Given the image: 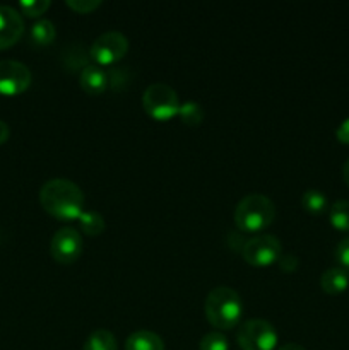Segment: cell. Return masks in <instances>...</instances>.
<instances>
[{"mask_svg": "<svg viewBox=\"0 0 349 350\" xmlns=\"http://www.w3.org/2000/svg\"><path fill=\"white\" fill-rule=\"evenodd\" d=\"M276 207L269 197L252 193L243 197L235 208V224L243 232H260L272 224Z\"/></svg>", "mask_w": 349, "mask_h": 350, "instance_id": "obj_3", "label": "cell"}, {"mask_svg": "<svg viewBox=\"0 0 349 350\" xmlns=\"http://www.w3.org/2000/svg\"><path fill=\"white\" fill-rule=\"evenodd\" d=\"M50 253L58 263H74L82 253V236L74 228H62L50 241Z\"/></svg>", "mask_w": 349, "mask_h": 350, "instance_id": "obj_9", "label": "cell"}, {"mask_svg": "<svg viewBox=\"0 0 349 350\" xmlns=\"http://www.w3.org/2000/svg\"><path fill=\"white\" fill-rule=\"evenodd\" d=\"M283 255V245L272 234H257L243 245L242 256L253 267H267Z\"/></svg>", "mask_w": 349, "mask_h": 350, "instance_id": "obj_6", "label": "cell"}, {"mask_svg": "<svg viewBox=\"0 0 349 350\" xmlns=\"http://www.w3.org/2000/svg\"><path fill=\"white\" fill-rule=\"evenodd\" d=\"M24 33L23 16L10 5H0V50L14 46Z\"/></svg>", "mask_w": 349, "mask_h": 350, "instance_id": "obj_10", "label": "cell"}, {"mask_svg": "<svg viewBox=\"0 0 349 350\" xmlns=\"http://www.w3.org/2000/svg\"><path fill=\"white\" fill-rule=\"evenodd\" d=\"M236 340L242 350H274L277 345V332L269 321L252 318L240 327Z\"/></svg>", "mask_w": 349, "mask_h": 350, "instance_id": "obj_5", "label": "cell"}, {"mask_svg": "<svg viewBox=\"0 0 349 350\" xmlns=\"http://www.w3.org/2000/svg\"><path fill=\"white\" fill-rule=\"evenodd\" d=\"M277 262L281 263V269L284 270V272H294V269L298 267V258L294 255H281V258L277 260Z\"/></svg>", "mask_w": 349, "mask_h": 350, "instance_id": "obj_24", "label": "cell"}, {"mask_svg": "<svg viewBox=\"0 0 349 350\" xmlns=\"http://www.w3.org/2000/svg\"><path fill=\"white\" fill-rule=\"evenodd\" d=\"M279 350H307V349L301 347V345L298 344H284L283 347H279Z\"/></svg>", "mask_w": 349, "mask_h": 350, "instance_id": "obj_27", "label": "cell"}, {"mask_svg": "<svg viewBox=\"0 0 349 350\" xmlns=\"http://www.w3.org/2000/svg\"><path fill=\"white\" fill-rule=\"evenodd\" d=\"M320 286L325 293L332 294V296L344 293L349 286V273L341 267L325 270L320 277Z\"/></svg>", "mask_w": 349, "mask_h": 350, "instance_id": "obj_13", "label": "cell"}, {"mask_svg": "<svg viewBox=\"0 0 349 350\" xmlns=\"http://www.w3.org/2000/svg\"><path fill=\"white\" fill-rule=\"evenodd\" d=\"M301 204H303L305 211L313 215L324 214L328 207L327 197L320 190H315V188H310V190L305 191L303 197H301Z\"/></svg>", "mask_w": 349, "mask_h": 350, "instance_id": "obj_15", "label": "cell"}, {"mask_svg": "<svg viewBox=\"0 0 349 350\" xmlns=\"http://www.w3.org/2000/svg\"><path fill=\"white\" fill-rule=\"evenodd\" d=\"M331 224L339 231L349 232V200H337L328 212Z\"/></svg>", "mask_w": 349, "mask_h": 350, "instance_id": "obj_18", "label": "cell"}, {"mask_svg": "<svg viewBox=\"0 0 349 350\" xmlns=\"http://www.w3.org/2000/svg\"><path fill=\"white\" fill-rule=\"evenodd\" d=\"M342 174H344V181L348 183V187H349V159L346 161L344 167H342Z\"/></svg>", "mask_w": 349, "mask_h": 350, "instance_id": "obj_28", "label": "cell"}, {"mask_svg": "<svg viewBox=\"0 0 349 350\" xmlns=\"http://www.w3.org/2000/svg\"><path fill=\"white\" fill-rule=\"evenodd\" d=\"M51 2L50 0H23L19 3L23 14H26L27 17H38L41 14L47 12L50 9Z\"/></svg>", "mask_w": 349, "mask_h": 350, "instance_id": "obj_21", "label": "cell"}, {"mask_svg": "<svg viewBox=\"0 0 349 350\" xmlns=\"http://www.w3.org/2000/svg\"><path fill=\"white\" fill-rule=\"evenodd\" d=\"M81 88L88 94L98 96L105 92L109 85V74L101 67V65L88 64L81 70Z\"/></svg>", "mask_w": 349, "mask_h": 350, "instance_id": "obj_11", "label": "cell"}, {"mask_svg": "<svg viewBox=\"0 0 349 350\" xmlns=\"http://www.w3.org/2000/svg\"><path fill=\"white\" fill-rule=\"evenodd\" d=\"M125 350H164V342L154 332L137 330L127 338Z\"/></svg>", "mask_w": 349, "mask_h": 350, "instance_id": "obj_12", "label": "cell"}, {"mask_svg": "<svg viewBox=\"0 0 349 350\" xmlns=\"http://www.w3.org/2000/svg\"><path fill=\"white\" fill-rule=\"evenodd\" d=\"M9 135H10L9 126H7L5 122H2V120H0V144L5 142V140L9 139Z\"/></svg>", "mask_w": 349, "mask_h": 350, "instance_id": "obj_26", "label": "cell"}, {"mask_svg": "<svg viewBox=\"0 0 349 350\" xmlns=\"http://www.w3.org/2000/svg\"><path fill=\"white\" fill-rule=\"evenodd\" d=\"M335 260L341 265V269H344L346 272H349V236L342 239L337 246H335Z\"/></svg>", "mask_w": 349, "mask_h": 350, "instance_id": "obj_23", "label": "cell"}, {"mask_svg": "<svg viewBox=\"0 0 349 350\" xmlns=\"http://www.w3.org/2000/svg\"><path fill=\"white\" fill-rule=\"evenodd\" d=\"M142 106L147 115L156 120H170L178 115L180 109V101L178 94L171 85L164 82H154L147 85L142 94Z\"/></svg>", "mask_w": 349, "mask_h": 350, "instance_id": "obj_4", "label": "cell"}, {"mask_svg": "<svg viewBox=\"0 0 349 350\" xmlns=\"http://www.w3.org/2000/svg\"><path fill=\"white\" fill-rule=\"evenodd\" d=\"M82 350H116V340L112 332L96 330L89 335Z\"/></svg>", "mask_w": 349, "mask_h": 350, "instance_id": "obj_17", "label": "cell"}, {"mask_svg": "<svg viewBox=\"0 0 349 350\" xmlns=\"http://www.w3.org/2000/svg\"><path fill=\"white\" fill-rule=\"evenodd\" d=\"M178 115H180V118L183 120V123H187V125H192V126H197L198 123H202V120H204L202 106L194 101H187L183 103V105H180Z\"/></svg>", "mask_w": 349, "mask_h": 350, "instance_id": "obj_19", "label": "cell"}, {"mask_svg": "<svg viewBox=\"0 0 349 350\" xmlns=\"http://www.w3.org/2000/svg\"><path fill=\"white\" fill-rule=\"evenodd\" d=\"M127 51H129V40L125 34L120 31H106L92 41L89 55L96 65H109L122 60Z\"/></svg>", "mask_w": 349, "mask_h": 350, "instance_id": "obj_7", "label": "cell"}, {"mask_svg": "<svg viewBox=\"0 0 349 350\" xmlns=\"http://www.w3.org/2000/svg\"><path fill=\"white\" fill-rule=\"evenodd\" d=\"M67 5L79 14H89L101 5V0H67Z\"/></svg>", "mask_w": 349, "mask_h": 350, "instance_id": "obj_22", "label": "cell"}, {"mask_svg": "<svg viewBox=\"0 0 349 350\" xmlns=\"http://www.w3.org/2000/svg\"><path fill=\"white\" fill-rule=\"evenodd\" d=\"M79 224H81V231L89 236H98L105 231L106 222L103 215L96 211H84L79 217Z\"/></svg>", "mask_w": 349, "mask_h": 350, "instance_id": "obj_16", "label": "cell"}, {"mask_svg": "<svg viewBox=\"0 0 349 350\" xmlns=\"http://www.w3.org/2000/svg\"><path fill=\"white\" fill-rule=\"evenodd\" d=\"M55 36H57V29L51 21L40 19L31 26V41L38 46H47V44L53 43Z\"/></svg>", "mask_w": 349, "mask_h": 350, "instance_id": "obj_14", "label": "cell"}, {"mask_svg": "<svg viewBox=\"0 0 349 350\" xmlns=\"http://www.w3.org/2000/svg\"><path fill=\"white\" fill-rule=\"evenodd\" d=\"M40 202L48 214L60 221H74L84 212V193L65 178L48 180L40 190Z\"/></svg>", "mask_w": 349, "mask_h": 350, "instance_id": "obj_1", "label": "cell"}, {"mask_svg": "<svg viewBox=\"0 0 349 350\" xmlns=\"http://www.w3.org/2000/svg\"><path fill=\"white\" fill-rule=\"evenodd\" d=\"M205 317L212 327L229 330L240 323L243 314L242 297L231 287H214L205 297Z\"/></svg>", "mask_w": 349, "mask_h": 350, "instance_id": "obj_2", "label": "cell"}, {"mask_svg": "<svg viewBox=\"0 0 349 350\" xmlns=\"http://www.w3.org/2000/svg\"><path fill=\"white\" fill-rule=\"evenodd\" d=\"M201 350H229V342L221 332H209L201 338Z\"/></svg>", "mask_w": 349, "mask_h": 350, "instance_id": "obj_20", "label": "cell"}, {"mask_svg": "<svg viewBox=\"0 0 349 350\" xmlns=\"http://www.w3.org/2000/svg\"><path fill=\"white\" fill-rule=\"evenodd\" d=\"M335 137H337L339 142L349 144V118H346L344 122L339 125L337 132H335Z\"/></svg>", "mask_w": 349, "mask_h": 350, "instance_id": "obj_25", "label": "cell"}, {"mask_svg": "<svg viewBox=\"0 0 349 350\" xmlns=\"http://www.w3.org/2000/svg\"><path fill=\"white\" fill-rule=\"evenodd\" d=\"M33 75L17 60H0V94L17 96L31 85Z\"/></svg>", "mask_w": 349, "mask_h": 350, "instance_id": "obj_8", "label": "cell"}]
</instances>
